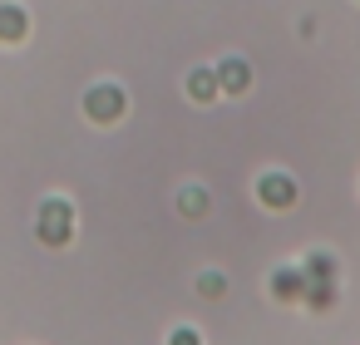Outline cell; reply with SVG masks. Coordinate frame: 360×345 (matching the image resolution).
Segmentation results:
<instances>
[{
	"instance_id": "6",
	"label": "cell",
	"mask_w": 360,
	"mask_h": 345,
	"mask_svg": "<svg viewBox=\"0 0 360 345\" xmlns=\"http://www.w3.org/2000/svg\"><path fill=\"white\" fill-rule=\"evenodd\" d=\"M217 89H222V84H217V74H212V70H193V74H188V94H193L198 104L217 99Z\"/></svg>"
},
{
	"instance_id": "5",
	"label": "cell",
	"mask_w": 360,
	"mask_h": 345,
	"mask_svg": "<svg viewBox=\"0 0 360 345\" xmlns=\"http://www.w3.org/2000/svg\"><path fill=\"white\" fill-rule=\"evenodd\" d=\"M271 291H276L281 301H301V296H306V271H276V276H271Z\"/></svg>"
},
{
	"instance_id": "10",
	"label": "cell",
	"mask_w": 360,
	"mask_h": 345,
	"mask_svg": "<svg viewBox=\"0 0 360 345\" xmlns=\"http://www.w3.org/2000/svg\"><path fill=\"white\" fill-rule=\"evenodd\" d=\"M173 345H202V340H198V330H178V335H173Z\"/></svg>"
},
{
	"instance_id": "8",
	"label": "cell",
	"mask_w": 360,
	"mask_h": 345,
	"mask_svg": "<svg viewBox=\"0 0 360 345\" xmlns=\"http://www.w3.org/2000/svg\"><path fill=\"white\" fill-rule=\"evenodd\" d=\"M198 291H202V296H222V291H227V281H222L217 271H202V281H198Z\"/></svg>"
},
{
	"instance_id": "3",
	"label": "cell",
	"mask_w": 360,
	"mask_h": 345,
	"mask_svg": "<svg viewBox=\"0 0 360 345\" xmlns=\"http://www.w3.org/2000/svg\"><path fill=\"white\" fill-rule=\"evenodd\" d=\"M257 197H262L266 207H291V202H296V183H291L286 173H266V178L257 183Z\"/></svg>"
},
{
	"instance_id": "9",
	"label": "cell",
	"mask_w": 360,
	"mask_h": 345,
	"mask_svg": "<svg viewBox=\"0 0 360 345\" xmlns=\"http://www.w3.org/2000/svg\"><path fill=\"white\" fill-rule=\"evenodd\" d=\"M202 207H207V193H198V188H193V193H183V212H188V217H198Z\"/></svg>"
},
{
	"instance_id": "4",
	"label": "cell",
	"mask_w": 360,
	"mask_h": 345,
	"mask_svg": "<svg viewBox=\"0 0 360 345\" xmlns=\"http://www.w3.org/2000/svg\"><path fill=\"white\" fill-rule=\"evenodd\" d=\"M217 84H222L227 94H242V89L252 84V70H247L242 60H222V70H217Z\"/></svg>"
},
{
	"instance_id": "7",
	"label": "cell",
	"mask_w": 360,
	"mask_h": 345,
	"mask_svg": "<svg viewBox=\"0 0 360 345\" xmlns=\"http://www.w3.org/2000/svg\"><path fill=\"white\" fill-rule=\"evenodd\" d=\"M25 35V11L20 6H0V40H20Z\"/></svg>"
},
{
	"instance_id": "1",
	"label": "cell",
	"mask_w": 360,
	"mask_h": 345,
	"mask_svg": "<svg viewBox=\"0 0 360 345\" xmlns=\"http://www.w3.org/2000/svg\"><path fill=\"white\" fill-rule=\"evenodd\" d=\"M35 232H40V242H50V247L70 242V232H75V212H70V202H60V197L40 202V222H35Z\"/></svg>"
},
{
	"instance_id": "2",
	"label": "cell",
	"mask_w": 360,
	"mask_h": 345,
	"mask_svg": "<svg viewBox=\"0 0 360 345\" xmlns=\"http://www.w3.org/2000/svg\"><path fill=\"white\" fill-rule=\"evenodd\" d=\"M84 114L109 124V119H119V114H124V94H119L114 84H99V89H89V99H84Z\"/></svg>"
}]
</instances>
